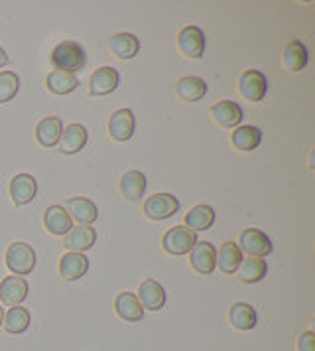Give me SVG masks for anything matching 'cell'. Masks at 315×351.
Masks as SVG:
<instances>
[{
    "mask_svg": "<svg viewBox=\"0 0 315 351\" xmlns=\"http://www.w3.org/2000/svg\"><path fill=\"white\" fill-rule=\"evenodd\" d=\"M47 91H51L53 95H69L79 87V80L75 73H65V71H51L46 80Z\"/></svg>",
    "mask_w": 315,
    "mask_h": 351,
    "instance_id": "f546056e",
    "label": "cell"
},
{
    "mask_svg": "<svg viewBox=\"0 0 315 351\" xmlns=\"http://www.w3.org/2000/svg\"><path fill=\"white\" fill-rule=\"evenodd\" d=\"M215 209L211 206H195L193 209H189V213L186 215V227H189L191 231H207L211 229L215 223Z\"/></svg>",
    "mask_w": 315,
    "mask_h": 351,
    "instance_id": "4dcf8cb0",
    "label": "cell"
},
{
    "mask_svg": "<svg viewBox=\"0 0 315 351\" xmlns=\"http://www.w3.org/2000/svg\"><path fill=\"white\" fill-rule=\"evenodd\" d=\"M197 243V233L191 231L186 225H175L170 231H166V235L162 237V247L168 255H189L191 249Z\"/></svg>",
    "mask_w": 315,
    "mask_h": 351,
    "instance_id": "7a4b0ae2",
    "label": "cell"
},
{
    "mask_svg": "<svg viewBox=\"0 0 315 351\" xmlns=\"http://www.w3.org/2000/svg\"><path fill=\"white\" fill-rule=\"evenodd\" d=\"M62 132V119L60 117H47L44 121H40V125L36 127V141L42 144L44 148H53L60 143Z\"/></svg>",
    "mask_w": 315,
    "mask_h": 351,
    "instance_id": "44dd1931",
    "label": "cell"
},
{
    "mask_svg": "<svg viewBox=\"0 0 315 351\" xmlns=\"http://www.w3.org/2000/svg\"><path fill=\"white\" fill-rule=\"evenodd\" d=\"M138 300H140L142 308L146 310H152V312H158L164 308L166 304V290L164 287L156 282L154 278H148L144 280L138 288Z\"/></svg>",
    "mask_w": 315,
    "mask_h": 351,
    "instance_id": "e0dca14e",
    "label": "cell"
},
{
    "mask_svg": "<svg viewBox=\"0 0 315 351\" xmlns=\"http://www.w3.org/2000/svg\"><path fill=\"white\" fill-rule=\"evenodd\" d=\"M134 127H136L134 112L130 111V109H118V111L110 117L109 121L110 138L116 141V143H126V141L132 138Z\"/></svg>",
    "mask_w": 315,
    "mask_h": 351,
    "instance_id": "30bf717a",
    "label": "cell"
},
{
    "mask_svg": "<svg viewBox=\"0 0 315 351\" xmlns=\"http://www.w3.org/2000/svg\"><path fill=\"white\" fill-rule=\"evenodd\" d=\"M211 117L213 121L223 128H236L242 119L244 112L240 109V105H236L235 101H219L211 107Z\"/></svg>",
    "mask_w": 315,
    "mask_h": 351,
    "instance_id": "8fae6325",
    "label": "cell"
},
{
    "mask_svg": "<svg viewBox=\"0 0 315 351\" xmlns=\"http://www.w3.org/2000/svg\"><path fill=\"white\" fill-rule=\"evenodd\" d=\"M6 64H8V53H6L4 49L0 48V67H4Z\"/></svg>",
    "mask_w": 315,
    "mask_h": 351,
    "instance_id": "e575fe53",
    "label": "cell"
},
{
    "mask_svg": "<svg viewBox=\"0 0 315 351\" xmlns=\"http://www.w3.org/2000/svg\"><path fill=\"white\" fill-rule=\"evenodd\" d=\"M89 271V258L83 253H65L60 261V274L65 280H79Z\"/></svg>",
    "mask_w": 315,
    "mask_h": 351,
    "instance_id": "ffe728a7",
    "label": "cell"
},
{
    "mask_svg": "<svg viewBox=\"0 0 315 351\" xmlns=\"http://www.w3.org/2000/svg\"><path fill=\"white\" fill-rule=\"evenodd\" d=\"M6 267L16 276L30 274L36 267V251L28 243H22V241L12 243L6 251Z\"/></svg>",
    "mask_w": 315,
    "mask_h": 351,
    "instance_id": "3957f363",
    "label": "cell"
},
{
    "mask_svg": "<svg viewBox=\"0 0 315 351\" xmlns=\"http://www.w3.org/2000/svg\"><path fill=\"white\" fill-rule=\"evenodd\" d=\"M118 81H121V77H118V71L114 67H109V65L99 67L89 81V93L94 97L109 95L118 87Z\"/></svg>",
    "mask_w": 315,
    "mask_h": 351,
    "instance_id": "7c38bea8",
    "label": "cell"
},
{
    "mask_svg": "<svg viewBox=\"0 0 315 351\" xmlns=\"http://www.w3.org/2000/svg\"><path fill=\"white\" fill-rule=\"evenodd\" d=\"M177 48L189 60H199L205 53V34L199 26H186L177 34Z\"/></svg>",
    "mask_w": 315,
    "mask_h": 351,
    "instance_id": "52a82bcc",
    "label": "cell"
},
{
    "mask_svg": "<svg viewBox=\"0 0 315 351\" xmlns=\"http://www.w3.org/2000/svg\"><path fill=\"white\" fill-rule=\"evenodd\" d=\"M44 225H46L47 231L55 237H63L73 229V221H71L69 213L65 211L63 206H49L44 213Z\"/></svg>",
    "mask_w": 315,
    "mask_h": 351,
    "instance_id": "ac0fdd59",
    "label": "cell"
},
{
    "mask_svg": "<svg viewBox=\"0 0 315 351\" xmlns=\"http://www.w3.org/2000/svg\"><path fill=\"white\" fill-rule=\"evenodd\" d=\"M94 241H97L94 227H91V225H79V227H73L65 235V247L71 253H85V251L93 249Z\"/></svg>",
    "mask_w": 315,
    "mask_h": 351,
    "instance_id": "2e32d148",
    "label": "cell"
},
{
    "mask_svg": "<svg viewBox=\"0 0 315 351\" xmlns=\"http://www.w3.org/2000/svg\"><path fill=\"white\" fill-rule=\"evenodd\" d=\"M298 351H315V334L303 332L298 337Z\"/></svg>",
    "mask_w": 315,
    "mask_h": 351,
    "instance_id": "836d02e7",
    "label": "cell"
},
{
    "mask_svg": "<svg viewBox=\"0 0 315 351\" xmlns=\"http://www.w3.org/2000/svg\"><path fill=\"white\" fill-rule=\"evenodd\" d=\"M282 64L288 71H301L307 65V48L303 42L292 40L286 44L282 53Z\"/></svg>",
    "mask_w": 315,
    "mask_h": 351,
    "instance_id": "4316f807",
    "label": "cell"
},
{
    "mask_svg": "<svg viewBox=\"0 0 315 351\" xmlns=\"http://www.w3.org/2000/svg\"><path fill=\"white\" fill-rule=\"evenodd\" d=\"M175 93L181 101L186 103H197L207 95V85L201 77H195V75H188V77H181L175 85Z\"/></svg>",
    "mask_w": 315,
    "mask_h": 351,
    "instance_id": "d4e9b609",
    "label": "cell"
},
{
    "mask_svg": "<svg viewBox=\"0 0 315 351\" xmlns=\"http://www.w3.org/2000/svg\"><path fill=\"white\" fill-rule=\"evenodd\" d=\"M2 324H4V308L0 306V328H2Z\"/></svg>",
    "mask_w": 315,
    "mask_h": 351,
    "instance_id": "d590c367",
    "label": "cell"
},
{
    "mask_svg": "<svg viewBox=\"0 0 315 351\" xmlns=\"http://www.w3.org/2000/svg\"><path fill=\"white\" fill-rule=\"evenodd\" d=\"M28 290L30 287L24 276L10 274V276L2 278V282H0V302L4 306H10V308L20 306L28 298Z\"/></svg>",
    "mask_w": 315,
    "mask_h": 351,
    "instance_id": "ba28073f",
    "label": "cell"
},
{
    "mask_svg": "<svg viewBox=\"0 0 315 351\" xmlns=\"http://www.w3.org/2000/svg\"><path fill=\"white\" fill-rule=\"evenodd\" d=\"M87 128L83 127V125H69V127L63 128L62 132V138H60V152L62 154H67V156H71V154H79L83 148H85V144H87Z\"/></svg>",
    "mask_w": 315,
    "mask_h": 351,
    "instance_id": "9a60e30c",
    "label": "cell"
},
{
    "mask_svg": "<svg viewBox=\"0 0 315 351\" xmlns=\"http://www.w3.org/2000/svg\"><path fill=\"white\" fill-rule=\"evenodd\" d=\"M238 91L251 103L262 101L268 93V80L266 75L258 69H249L240 75L238 80Z\"/></svg>",
    "mask_w": 315,
    "mask_h": 351,
    "instance_id": "8992f818",
    "label": "cell"
},
{
    "mask_svg": "<svg viewBox=\"0 0 315 351\" xmlns=\"http://www.w3.org/2000/svg\"><path fill=\"white\" fill-rule=\"evenodd\" d=\"M268 272V263L264 258H242L240 267H238V280L247 282V285H254L260 282Z\"/></svg>",
    "mask_w": 315,
    "mask_h": 351,
    "instance_id": "f1b7e54d",
    "label": "cell"
},
{
    "mask_svg": "<svg viewBox=\"0 0 315 351\" xmlns=\"http://www.w3.org/2000/svg\"><path fill=\"white\" fill-rule=\"evenodd\" d=\"M179 209V202L172 193H156L144 202V215L152 221H164Z\"/></svg>",
    "mask_w": 315,
    "mask_h": 351,
    "instance_id": "5b68a950",
    "label": "cell"
},
{
    "mask_svg": "<svg viewBox=\"0 0 315 351\" xmlns=\"http://www.w3.org/2000/svg\"><path fill=\"white\" fill-rule=\"evenodd\" d=\"M110 51H112L118 60H132V58H136L138 51H140V40H138L134 34H114V36L110 38Z\"/></svg>",
    "mask_w": 315,
    "mask_h": 351,
    "instance_id": "7402d4cb",
    "label": "cell"
},
{
    "mask_svg": "<svg viewBox=\"0 0 315 351\" xmlns=\"http://www.w3.org/2000/svg\"><path fill=\"white\" fill-rule=\"evenodd\" d=\"M229 322L235 330H240V332H249L252 328H256V322H258V316H256V310L252 308L251 304L247 302H236L231 306L229 310Z\"/></svg>",
    "mask_w": 315,
    "mask_h": 351,
    "instance_id": "cb8c5ba5",
    "label": "cell"
},
{
    "mask_svg": "<svg viewBox=\"0 0 315 351\" xmlns=\"http://www.w3.org/2000/svg\"><path fill=\"white\" fill-rule=\"evenodd\" d=\"M49 62L55 71H65V73H75L85 65V49L75 42H62L51 51Z\"/></svg>",
    "mask_w": 315,
    "mask_h": 351,
    "instance_id": "6da1fadb",
    "label": "cell"
},
{
    "mask_svg": "<svg viewBox=\"0 0 315 351\" xmlns=\"http://www.w3.org/2000/svg\"><path fill=\"white\" fill-rule=\"evenodd\" d=\"M20 89V77L14 71H0V105L12 101Z\"/></svg>",
    "mask_w": 315,
    "mask_h": 351,
    "instance_id": "d6a6232c",
    "label": "cell"
},
{
    "mask_svg": "<svg viewBox=\"0 0 315 351\" xmlns=\"http://www.w3.org/2000/svg\"><path fill=\"white\" fill-rule=\"evenodd\" d=\"M146 192V176L138 170H130L121 178V193L128 202H138Z\"/></svg>",
    "mask_w": 315,
    "mask_h": 351,
    "instance_id": "83f0119b",
    "label": "cell"
},
{
    "mask_svg": "<svg viewBox=\"0 0 315 351\" xmlns=\"http://www.w3.org/2000/svg\"><path fill=\"white\" fill-rule=\"evenodd\" d=\"M231 141L235 144L236 150H240V152H252V150H256L260 146V143H262V130L252 127V125L236 127L233 130Z\"/></svg>",
    "mask_w": 315,
    "mask_h": 351,
    "instance_id": "484cf974",
    "label": "cell"
},
{
    "mask_svg": "<svg viewBox=\"0 0 315 351\" xmlns=\"http://www.w3.org/2000/svg\"><path fill=\"white\" fill-rule=\"evenodd\" d=\"M242 258L244 256L240 253L238 245L233 241H227L217 249V265L215 267H219L220 272H225V274H235L240 267V263H242Z\"/></svg>",
    "mask_w": 315,
    "mask_h": 351,
    "instance_id": "603a6c76",
    "label": "cell"
},
{
    "mask_svg": "<svg viewBox=\"0 0 315 351\" xmlns=\"http://www.w3.org/2000/svg\"><path fill=\"white\" fill-rule=\"evenodd\" d=\"M65 211L69 213L71 221H77L79 225H91L99 217V209L87 197H71V199H67Z\"/></svg>",
    "mask_w": 315,
    "mask_h": 351,
    "instance_id": "5bb4252c",
    "label": "cell"
},
{
    "mask_svg": "<svg viewBox=\"0 0 315 351\" xmlns=\"http://www.w3.org/2000/svg\"><path fill=\"white\" fill-rule=\"evenodd\" d=\"M114 312L118 318L125 322H140L144 318V308L136 294L132 292H121L114 300Z\"/></svg>",
    "mask_w": 315,
    "mask_h": 351,
    "instance_id": "d6986e66",
    "label": "cell"
},
{
    "mask_svg": "<svg viewBox=\"0 0 315 351\" xmlns=\"http://www.w3.org/2000/svg\"><path fill=\"white\" fill-rule=\"evenodd\" d=\"M238 249H240V253H247L254 258H264L272 253V241L264 231L249 227L238 237Z\"/></svg>",
    "mask_w": 315,
    "mask_h": 351,
    "instance_id": "277c9868",
    "label": "cell"
},
{
    "mask_svg": "<svg viewBox=\"0 0 315 351\" xmlns=\"http://www.w3.org/2000/svg\"><path fill=\"white\" fill-rule=\"evenodd\" d=\"M4 330L8 334H24L30 328V312L22 306H14L4 312Z\"/></svg>",
    "mask_w": 315,
    "mask_h": 351,
    "instance_id": "1f68e13d",
    "label": "cell"
},
{
    "mask_svg": "<svg viewBox=\"0 0 315 351\" xmlns=\"http://www.w3.org/2000/svg\"><path fill=\"white\" fill-rule=\"evenodd\" d=\"M38 193V182L32 174H16L10 182V197L16 206H26Z\"/></svg>",
    "mask_w": 315,
    "mask_h": 351,
    "instance_id": "4fadbf2b",
    "label": "cell"
},
{
    "mask_svg": "<svg viewBox=\"0 0 315 351\" xmlns=\"http://www.w3.org/2000/svg\"><path fill=\"white\" fill-rule=\"evenodd\" d=\"M189 261L193 271L199 274H211L217 265V249L209 241H197L195 247L189 253Z\"/></svg>",
    "mask_w": 315,
    "mask_h": 351,
    "instance_id": "9c48e42d",
    "label": "cell"
}]
</instances>
